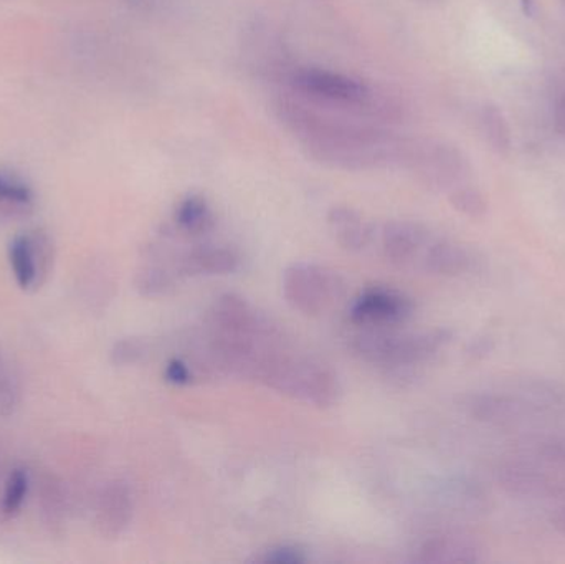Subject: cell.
<instances>
[{
	"label": "cell",
	"mask_w": 565,
	"mask_h": 564,
	"mask_svg": "<svg viewBox=\"0 0 565 564\" xmlns=\"http://www.w3.org/2000/svg\"><path fill=\"white\" fill-rule=\"evenodd\" d=\"M281 125L315 161L341 171L401 166L405 136L354 116L328 111L285 93L275 102Z\"/></svg>",
	"instance_id": "obj_1"
},
{
	"label": "cell",
	"mask_w": 565,
	"mask_h": 564,
	"mask_svg": "<svg viewBox=\"0 0 565 564\" xmlns=\"http://www.w3.org/2000/svg\"><path fill=\"white\" fill-rule=\"evenodd\" d=\"M285 83L288 93L328 111L382 126L395 125L405 118L404 103L397 96L345 73L319 66H295Z\"/></svg>",
	"instance_id": "obj_2"
},
{
	"label": "cell",
	"mask_w": 565,
	"mask_h": 564,
	"mask_svg": "<svg viewBox=\"0 0 565 564\" xmlns=\"http://www.w3.org/2000/svg\"><path fill=\"white\" fill-rule=\"evenodd\" d=\"M250 380L316 407L334 406L341 397V383L331 368L289 353L281 344L262 354Z\"/></svg>",
	"instance_id": "obj_3"
},
{
	"label": "cell",
	"mask_w": 565,
	"mask_h": 564,
	"mask_svg": "<svg viewBox=\"0 0 565 564\" xmlns=\"http://www.w3.org/2000/svg\"><path fill=\"white\" fill-rule=\"evenodd\" d=\"M450 338L448 330L397 333L387 328H364L352 338L351 347L365 363L401 370L430 360Z\"/></svg>",
	"instance_id": "obj_4"
},
{
	"label": "cell",
	"mask_w": 565,
	"mask_h": 564,
	"mask_svg": "<svg viewBox=\"0 0 565 564\" xmlns=\"http://www.w3.org/2000/svg\"><path fill=\"white\" fill-rule=\"evenodd\" d=\"M401 166L434 191L451 192L470 184L473 172L470 159L458 146L434 138H407Z\"/></svg>",
	"instance_id": "obj_5"
},
{
	"label": "cell",
	"mask_w": 565,
	"mask_h": 564,
	"mask_svg": "<svg viewBox=\"0 0 565 564\" xmlns=\"http://www.w3.org/2000/svg\"><path fill=\"white\" fill-rule=\"evenodd\" d=\"M345 281L338 272L318 264L289 265L282 274V297L292 310L319 317L345 298Z\"/></svg>",
	"instance_id": "obj_6"
},
{
	"label": "cell",
	"mask_w": 565,
	"mask_h": 564,
	"mask_svg": "<svg viewBox=\"0 0 565 564\" xmlns=\"http://www.w3.org/2000/svg\"><path fill=\"white\" fill-rule=\"evenodd\" d=\"M414 315V304L407 295L391 287L365 288L352 300L349 318L362 328H391L405 323Z\"/></svg>",
	"instance_id": "obj_7"
},
{
	"label": "cell",
	"mask_w": 565,
	"mask_h": 564,
	"mask_svg": "<svg viewBox=\"0 0 565 564\" xmlns=\"http://www.w3.org/2000/svg\"><path fill=\"white\" fill-rule=\"evenodd\" d=\"M135 497L126 480H109L96 497L95 529L105 540H118L131 525Z\"/></svg>",
	"instance_id": "obj_8"
},
{
	"label": "cell",
	"mask_w": 565,
	"mask_h": 564,
	"mask_svg": "<svg viewBox=\"0 0 565 564\" xmlns=\"http://www.w3.org/2000/svg\"><path fill=\"white\" fill-rule=\"evenodd\" d=\"M430 241V232L417 222L392 221L381 231L382 254L385 260L397 267L414 264L424 254Z\"/></svg>",
	"instance_id": "obj_9"
},
{
	"label": "cell",
	"mask_w": 565,
	"mask_h": 564,
	"mask_svg": "<svg viewBox=\"0 0 565 564\" xmlns=\"http://www.w3.org/2000/svg\"><path fill=\"white\" fill-rule=\"evenodd\" d=\"M241 254L225 245H198L182 255L179 270L185 275H231L241 268Z\"/></svg>",
	"instance_id": "obj_10"
},
{
	"label": "cell",
	"mask_w": 565,
	"mask_h": 564,
	"mask_svg": "<svg viewBox=\"0 0 565 564\" xmlns=\"http://www.w3.org/2000/svg\"><path fill=\"white\" fill-rule=\"evenodd\" d=\"M328 227L339 245L349 252H362L374 237L364 215L348 205H334L328 212Z\"/></svg>",
	"instance_id": "obj_11"
},
{
	"label": "cell",
	"mask_w": 565,
	"mask_h": 564,
	"mask_svg": "<svg viewBox=\"0 0 565 564\" xmlns=\"http://www.w3.org/2000/svg\"><path fill=\"white\" fill-rule=\"evenodd\" d=\"M40 519L52 536L65 535L68 523V493L55 473H45L39 487Z\"/></svg>",
	"instance_id": "obj_12"
},
{
	"label": "cell",
	"mask_w": 565,
	"mask_h": 564,
	"mask_svg": "<svg viewBox=\"0 0 565 564\" xmlns=\"http://www.w3.org/2000/svg\"><path fill=\"white\" fill-rule=\"evenodd\" d=\"M35 209V192L23 175L0 169V222L23 221Z\"/></svg>",
	"instance_id": "obj_13"
},
{
	"label": "cell",
	"mask_w": 565,
	"mask_h": 564,
	"mask_svg": "<svg viewBox=\"0 0 565 564\" xmlns=\"http://www.w3.org/2000/svg\"><path fill=\"white\" fill-rule=\"evenodd\" d=\"M418 262L427 274L458 277L470 270L473 257L463 245L450 241H430Z\"/></svg>",
	"instance_id": "obj_14"
},
{
	"label": "cell",
	"mask_w": 565,
	"mask_h": 564,
	"mask_svg": "<svg viewBox=\"0 0 565 564\" xmlns=\"http://www.w3.org/2000/svg\"><path fill=\"white\" fill-rule=\"evenodd\" d=\"M179 231L192 237L209 234L215 227L214 211L201 194H188L181 199L174 212Z\"/></svg>",
	"instance_id": "obj_15"
},
{
	"label": "cell",
	"mask_w": 565,
	"mask_h": 564,
	"mask_svg": "<svg viewBox=\"0 0 565 564\" xmlns=\"http://www.w3.org/2000/svg\"><path fill=\"white\" fill-rule=\"evenodd\" d=\"M477 546L473 543L450 536H435L420 549L424 563H471L477 562Z\"/></svg>",
	"instance_id": "obj_16"
},
{
	"label": "cell",
	"mask_w": 565,
	"mask_h": 564,
	"mask_svg": "<svg viewBox=\"0 0 565 564\" xmlns=\"http://www.w3.org/2000/svg\"><path fill=\"white\" fill-rule=\"evenodd\" d=\"M9 260L19 287L22 290H36L39 288V277H36L35 255H33L29 232L17 235L10 242Z\"/></svg>",
	"instance_id": "obj_17"
},
{
	"label": "cell",
	"mask_w": 565,
	"mask_h": 564,
	"mask_svg": "<svg viewBox=\"0 0 565 564\" xmlns=\"http://www.w3.org/2000/svg\"><path fill=\"white\" fill-rule=\"evenodd\" d=\"M480 129L488 145L498 155H508L513 148L510 123L500 106L488 103L481 108Z\"/></svg>",
	"instance_id": "obj_18"
},
{
	"label": "cell",
	"mask_w": 565,
	"mask_h": 564,
	"mask_svg": "<svg viewBox=\"0 0 565 564\" xmlns=\"http://www.w3.org/2000/svg\"><path fill=\"white\" fill-rule=\"evenodd\" d=\"M178 287V278L162 265L145 264L136 270L135 288L146 298L166 297Z\"/></svg>",
	"instance_id": "obj_19"
},
{
	"label": "cell",
	"mask_w": 565,
	"mask_h": 564,
	"mask_svg": "<svg viewBox=\"0 0 565 564\" xmlns=\"http://www.w3.org/2000/svg\"><path fill=\"white\" fill-rule=\"evenodd\" d=\"M501 482L504 487L513 490L514 493L521 496H547L554 490L553 483L543 473L537 470L524 469V467H513V469L504 470L501 473Z\"/></svg>",
	"instance_id": "obj_20"
},
{
	"label": "cell",
	"mask_w": 565,
	"mask_h": 564,
	"mask_svg": "<svg viewBox=\"0 0 565 564\" xmlns=\"http://www.w3.org/2000/svg\"><path fill=\"white\" fill-rule=\"evenodd\" d=\"M451 207L470 219H481L487 215L488 202L475 185L465 184L448 192Z\"/></svg>",
	"instance_id": "obj_21"
},
{
	"label": "cell",
	"mask_w": 565,
	"mask_h": 564,
	"mask_svg": "<svg viewBox=\"0 0 565 564\" xmlns=\"http://www.w3.org/2000/svg\"><path fill=\"white\" fill-rule=\"evenodd\" d=\"M26 492H29V473L23 469L12 470L7 479L2 503H0L3 515H17L25 502Z\"/></svg>",
	"instance_id": "obj_22"
},
{
	"label": "cell",
	"mask_w": 565,
	"mask_h": 564,
	"mask_svg": "<svg viewBox=\"0 0 565 564\" xmlns=\"http://www.w3.org/2000/svg\"><path fill=\"white\" fill-rule=\"evenodd\" d=\"M29 235L32 241L33 255H35L40 288L49 280L50 272L53 268V258H55V247H53L52 238L43 228H33V231H29Z\"/></svg>",
	"instance_id": "obj_23"
},
{
	"label": "cell",
	"mask_w": 565,
	"mask_h": 564,
	"mask_svg": "<svg viewBox=\"0 0 565 564\" xmlns=\"http://www.w3.org/2000/svg\"><path fill=\"white\" fill-rule=\"evenodd\" d=\"M148 341L138 337H128L121 338V340L113 344L109 358H111V363L115 364V366L125 368L142 363V361L148 358Z\"/></svg>",
	"instance_id": "obj_24"
},
{
	"label": "cell",
	"mask_w": 565,
	"mask_h": 564,
	"mask_svg": "<svg viewBox=\"0 0 565 564\" xmlns=\"http://www.w3.org/2000/svg\"><path fill=\"white\" fill-rule=\"evenodd\" d=\"M471 413L481 421L504 419V417L516 416L518 406L514 401L508 397L478 396L471 401Z\"/></svg>",
	"instance_id": "obj_25"
},
{
	"label": "cell",
	"mask_w": 565,
	"mask_h": 564,
	"mask_svg": "<svg viewBox=\"0 0 565 564\" xmlns=\"http://www.w3.org/2000/svg\"><path fill=\"white\" fill-rule=\"evenodd\" d=\"M255 562L275 564H301L308 562L305 550L298 545H277L264 552Z\"/></svg>",
	"instance_id": "obj_26"
},
{
	"label": "cell",
	"mask_w": 565,
	"mask_h": 564,
	"mask_svg": "<svg viewBox=\"0 0 565 564\" xmlns=\"http://www.w3.org/2000/svg\"><path fill=\"white\" fill-rule=\"evenodd\" d=\"M164 377L174 386H188L194 380L191 366L182 360H171L166 366Z\"/></svg>",
	"instance_id": "obj_27"
},
{
	"label": "cell",
	"mask_w": 565,
	"mask_h": 564,
	"mask_svg": "<svg viewBox=\"0 0 565 564\" xmlns=\"http://www.w3.org/2000/svg\"><path fill=\"white\" fill-rule=\"evenodd\" d=\"M554 125L557 132L565 136V93L557 99L556 108H554Z\"/></svg>",
	"instance_id": "obj_28"
},
{
	"label": "cell",
	"mask_w": 565,
	"mask_h": 564,
	"mask_svg": "<svg viewBox=\"0 0 565 564\" xmlns=\"http://www.w3.org/2000/svg\"><path fill=\"white\" fill-rule=\"evenodd\" d=\"M551 522H553L554 529H556L561 535L565 536V507L564 509H559L556 513H554Z\"/></svg>",
	"instance_id": "obj_29"
},
{
	"label": "cell",
	"mask_w": 565,
	"mask_h": 564,
	"mask_svg": "<svg viewBox=\"0 0 565 564\" xmlns=\"http://www.w3.org/2000/svg\"><path fill=\"white\" fill-rule=\"evenodd\" d=\"M418 2L437 3V2H440V0H418Z\"/></svg>",
	"instance_id": "obj_30"
},
{
	"label": "cell",
	"mask_w": 565,
	"mask_h": 564,
	"mask_svg": "<svg viewBox=\"0 0 565 564\" xmlns=\"http://www.w3.org/2000/svg\"><path fill=\"white\" fill-rule=\"evenodd\" d=\"M563 2H564V6H565V0H563Z\"/></svg>",
	"instance_id": "obj_31"
}]
</instances>
